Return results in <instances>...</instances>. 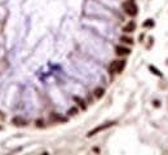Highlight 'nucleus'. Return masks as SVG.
I'll list each match as a JSON object with an SVG mask.
<instances>
[{
	"label": "nucleus",
	"mask_w": 168,
	"mask_h": 155,
	"mask_svg": "<svg viewBox=\"0 0 168 155\" xmlns=\"http://www.w3.org/2000/svg\"><path fill=\"white\" fill-rule=\"evenodd\" d=\"M126 59H119V61H112L109 66L110 74H120L126 67Z\"/></svg>",
	"instance_id": "nucleus-2"
},
{
	"label": "nucleus",
	"mask_w": 168,
	"mask_h": 155,
	"mask_svg": "<svg viewBox=\"0 0 168 155\" xmlns=\"http://www.w3.org/2000/svg\"><path fill=\"white\" fill-rule=\"evenodd\" d=\"M36 125H38V127H43V121L42 120H38L36 121Z\"/></svg>",
	"instance_id": "nucleus-13"
},
{
	"label": "nucleus",
	"mask_w": 168,
	"mask_h": 155,
	"mask_svg": "<svg viewBox=\"0 0 168 155\" xmlns=\"http://www.w3.org/2000/svg\"><path fill=\"white\" fill-rule=\"evenodd\" d=\"M114 124H115V121H109V123H105V124H102V125H98V127L93 128L92 131H89V132L87 133V137H92V136L97 135L98 132H102V131H105V129H107V128H110L111 125H114Z\"/></svg>",
	"instance_id": "nucleus-3"
},
{
	"label": "nucleus",
	"mask_w": 168,
	"mask_h": 155,
	"mask_svg": "<svg viewBox=\"0 0 168 155\" xmlns=\"http://www.w3.org/2000/svg\"><path fill=\"white\" fill-rule=\"evenodd\" d=\"M120 42L124 43V44H128V45H132V44H133V39H132L131 36H126V35L120 36Z\"/></svg>",
	"instance_id": "nucleus-9"
},
{
	"label": "nucleus",
	"mask_w": 168,
	"mask_h": 155,
	"mask_svg": "<svg viewBox=\"0 0 168 155\" xmlns=\"http://www.w3.org/2000/svg\"><path fill=\"white\" fill-rule=\"evenodd\" d=\"M150 70H151V71H154V74H155V75H158V76H162V74H160L159 71H158L155 67H153V66H150Z\"/></svg>",
	"instance_id": "nucleus-12"
},
{
	"label": "nucleus",
	"mask_w": 168,
	"mask_h": 155,
	"mask_svg": "<svg viewBox=\"0 0 168 155\" xmlns=\"http://www.w3.org/2000/svg\"><path fill=\"white\" fill-rule=\"evenodd\" d=\"M115 53H116V56H119V57H126L131 53V49L124 47V45H118L116 48H115Z\"/></svg>",
	"instance_id": "nucleus-4"
},
{
	"label": "nucleus",
	"mask_w": 168,
	"mask_h": 155,
	"mask_svg": "<svg viewBox=\"0 0 168 155\" xmlns=\"http://www.w3.org/2000/svg\"><path fill=\"white\" fill-rule=\"evenodd\" d=\"M122 7H123V11L126 12V14H128L131 17H136V16H137L138 8H137V5L134 4L133 0H127V1H124Z\"/></svg>",
	"instance_id": "nucleus-1"
},
{
	"label": "nucleus",
	"mask_w": 168,
	"mask_h": 155,
	"mask_svg": "<svg viewBox=\"0 0 168 155\" xmlns=\"http://www.w3.org/2000/svg\"><path fill=\"white\" fill-rule=\"evenodd\" d=\"M78 107H71L70 110L67 111V114H69V115H71V116H74V115H76V114H78Z\"/></svg>",
	"instance_id": "nucleus-10"
},
{
	"label": "nucleus",
	"mask_w": 168,
	"mask_h": 155,
	"mask_svg": "<svg viewBox=\"0 0 168 155\" xmlns=\"http://www.w3.org/2000/svg\"><path fill=\"white\" fill-rule=\"evenodd\" d=\"M12 123H13L14 125H17V127H23V125L27 124V121H26V119L21 118V116H14V118L12 119Z\"/></svg>",
	"instance_id": "nucleus-6"
},
{
	"label": "nucleus",
	"mask_w": 168,
	"mask_h": 155,
	"mask_svg": "<svg viewBox=\"0 0 168 155\" xmlns=\"http://www.w3.org/2000/svg\"><path fill=\"white\" fill-rule=\"evenodd\" d=\"M136 27H137L136 22H134V21H129V22L123 27V31L126 32V34H131V32H133V31L136 30Z\"/></svg>",
	"instance_id": "nucleus-5"
},
{
	"label": "nucleus",
	"mask_w": 168,
	"mask_h": 155,
	"mask_svg": "<svg viewBox=\"0 0 168 155\" xmlns=\"http://www.w3.org/2000/svg\"><path fill=\"white\" fill-rule=\"evenodd\" d=\"M93 93H95V97H96V98H101V97L105 94V89H104V88H101V87H98V88H96Z\"/></svg>",
	"instance_id": "nucleus-8"
},
{
	"label": "nucleus",
	"mask_w": 168,
	"mask_h": 155,
	"mask_svg": "<svg viewBox=\"0 0 168 155\" xmlns=\"http://www.w3.org/2000/svg\"><path fill=\"white\" fill-rule=\"evenodd\" d=\"M74 101L76 102V104L80 106V109L81 110H87V105H85V101H84L83 98H80V97H74Z\"/></svg>",
	"instance_id": "nucleus-7"
},
{
	"label": "nucleus",
	"mask_w": 168,
	"mask_h": 155,
	"mask_svg": "<svg viewBox=\"0 0 168 155\" xmlns=\"http://www.w3.org/2000/svg\"><path fill=\"white\" fill-rule=\"evenodd\" d=\"M154 26V21L153 20H146L144 22V27H153Z\"/></svg>",
	"instance_id": "nucleus-11"
}]
</instances>
